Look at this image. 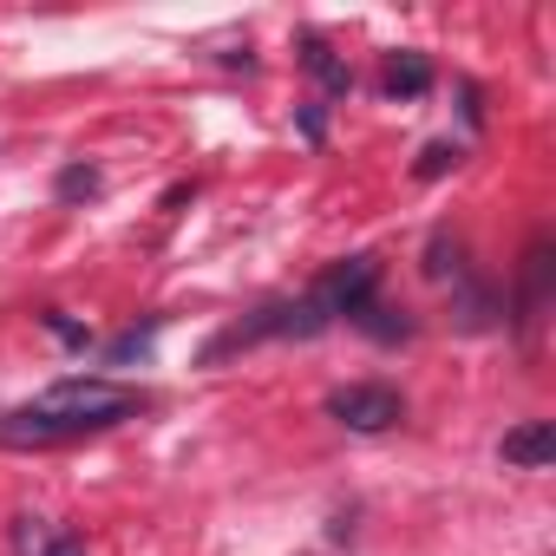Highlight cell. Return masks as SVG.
Wrapping results in <instances>:
<instances>
[{"label":"cell","instance_id":"obj_2","mask_svg":"<svg viewBox=\"0 0 556 556\" xmlns=\"http://www.w3.org/2000/svg\"><path fill=\"white\" fill-rule=\"evenodd\" d=\"M328 419L348 426V432H393L406 419V400L387 380H354V387H334L328 393Z\"/></svg>","mask_w":556,"mask_h":556},{"label":"cell","instance_id":"obj_5","mask_svg":"<svg viewBox=\"0 0 556 556\" xmlns=\"http://www.w3.org/2000/svg\"><path fill=\"white\" fill-rule=\"evenodd\" d=\"M432 92V60L426 53H393L387 60V99H426Z\"/></svg>","mask_w":556,"mask_h":556},{"label":"cell","instance_id":"obj_4","mask_svg":"<svg viewBox=\"0 0 556 556\" xmlns=\"http://www.w3.org/2000/svg\"><path fill=\"white\" fill-rule=\"evenodd\" d=\"M497 458L517 465V471H543V465L556 458V426H549V419H523V426H510L504 445H497Z\"/></svg>","mask_w":556,"mask_h":556},{"label":"cell","instance_id":"obj_6","mask_svg":"<svg viewBox=\"0 0 556 556\" xmlns=\"http://www.w3.org/2000/svg\"><path fill=\"white\" fill-rule=\"evenodd\" d=\"M302 66L328 86V92H348L354 86V73H348V60H334V47L321 40V34H302Z\"/></svg>","mask_w":556,"mask_h":556},{"label":"cell","instance_id":"obj_12","mask_svg":"<svg viewBox=\"0 0 556 556\" xmlns=\"http://www.w3.org/2000/svg\"><path fill=\"white\" fill-rule=\"evenodd\" d=\"M40 321H47V328H53V334H60V341H66V348H86V341H92V328H79V321H66V315H60V308H47V315H40Z\"/></svg>","mask_w":556,"mask_h":556},{"label":"cell","instance_id":"obj_3","mask_svg":"<svg viewBox=\"0 0 556 556\" xmlns=\"http://www.w3.org/2000/svg\"><path fill=\"white\" fill-rule=\"evenodd\" d=\"M374 289H380V262H374V255H348V262H334V268L321 275L308 295L321 302V315H328V321H341V315L354 321V315L374 302Z\"/></svg>","mask_w":556,"mask_h":556},{"label":"cell","instance_id":"obj_9","mask_svg":"<svg viewBox=\"0 0 556 556\" xmlns=\"http://www.w3.org/2000/svg\"><path fill=\"white\" fill-rule=\"evenodd\" d=\"M151 334H157V321H151V328H131V334H118V341L105 348V367H131V361H144V354H151Z\"/></svg>","mask_w":556,"mask_h":556},{"label":"cell","instance_id":"obj_8","mask_svg":"<svg viewBox=\"0 0 556 556\" xmlns=\"http://www.w3.org/2000/svg\"><path fill=\"white\" fill-rule=\"evenodd\" d=\"M53 197H60V203H92V197H99V170H92V164H66L60 184H53Z\"/></svg>","mask_w":556,"mask_h":556},{"label":"cell","instance_id":"obj_11","mask_svg":"<svg viewBox=\"0 0 556 556\" xmlns=\"http://www.w3.org/2000/svg\"><path fill=\"white\" fill-rule=\"evenodd\" d=\"M458 164H465V151H458V144H445V138L419 151V177H445V170H458Z\"/></svg>","mask_w":556,"mask_h":556},{"label":"cell","instance_id":"obj_13","mask_svg":"<svg viewBox=\"0 0 556 556\" xmlns=\"http://www.w3.org/2000/svg\"><path fill=\"white\" fill-rule=\"evenodd\" d=\"M40 556H86V543H79V536H47Z\"/></svg>","mask_w":556,"mask_h":556},{"label":"cell","instance_id":"obj_10","mask_svg":"<svg viewBox=\"0 0 556 556\" xmlns=\"http://www.w3.org/2000/svg\"><path fill=\"white\" fill-rule=\"evenodd\" d=\"M354 321H361L367 334H380V341H406V334H413V321H393V308H380V302H367Z\"/></svg>","mask_w":556,"mask_h":556},{"label":"cell","instance_id":"obj_1","mask_svg":"<svg viewBox=\"0 0 556 556\" xmlns=\"http://www.w3.org/2000/svg\"><path fill=\"white\" fill-rule=\"evenodd\" d=\"M131 413H144V393L138 387L79 374V380H53L34 406H21V413L0 419V445H60V439L105 432V426H118Z\"/></svg>","mask_w":556,"mask_h":556},{"label":"cell","instance_id":"obj_7","mask_svg":"<svg viewBox=\"0 0 556 556\" xmlns=\"http://www.w3.org/2000/svg\"><path fill=\"white\" fill-rule=\"evenodd\" d=\"M543 289H549V249L536 242V249L523 255V302H517L523 315H517V321H536V308H543Z\"/></svg>","mask_w":556,"mask_h":556}]
</instances>
